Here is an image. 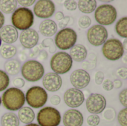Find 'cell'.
<instances>
[{"label": "cell", "mask_w": 127, "mask_h": 126, "mask_svg": "<svg viewBox=\"0 0 127 126\" xmlns=\"http://www.w3.org/2000/svg\"><path fill=\"white\" fill-rule=\"evenodd\" d=\"M103 88L105 91H109L111 90H112L114 88V86H113V82H112L111 80L109 79H106L105 80L103 83Z\"/></svg>", "instance_id": "obj_37"}, {"label": "cell", "mask_w": 127, "mask_h": 126, "mask_svg": "<svg viewBox=\"0 0 127 126\" xmlns=\"http://www.w3.org/2000/svg\"><path fill=\"white\" fill-rule=\"evenodd\" d=\"M47 56H48V55H47V53H46L45 51H42V52L39 53V58L40 59H42V60L45 59L47 58Z\"/></svg>", "instance_id": "obj_45"}, {"label": "cell", "mask_w": 127, "mask_h": 126, "mask_svg": "<svg viewBox=\"0 0 127 126\" xmlns=\"http://www.w3.org/2000/svg\"><path fill=\"white\" fill-rule=\"evenodd\" d=\"M64 18V14L63 12L61 11H58L56 13V15H55V19L58 21H61Z\"/></svg>", "instance_id": "obj_42"}, {"label": "cell", "mask_w": 127, "mask_h": 126, "mask_svg": "<svg viewBox=\"0 0 127 126\" xmlns=\"http://www.w3.org/2000/svg\"><path fill=\"white\" fill-rule=\"evenodd\" d=\"M39 126L38 124H36V123H30V124H28L27 126Z\"/></svg>", "instance_id": "obj_48"}, {"label": "cell", "mask_w": 127, "mask_h": 126, "mask_svg": "<svg viewBox=\"0 0 127 126\" xmlns=\"http://www.w3.org/2000/svg\"><path fill=\"white\" fill-rule=\"evenodd\" d=\"M124 56V57H123V61H124V63H127V53H125L124 55H123Z\"/></svg>", "instance_id": "obj_47"}, {"label": "cell", "mask_w": 127, "mask_h": 126, "mask_svg": "<svg viewBox=\"0 0 127 126\" xmlns=\"http://www.w3.org/2000/svg\"><path fill=\"white\" fill-rule=\"evenodd\" d=\"M60 121V112L52 107L42 108L37 114V122L39 126H58Z\"/></svg>", "instance_id": "obj_8"}, {"label": "cell", "mask_w": 127, "mask_h": 126, "mask_svg": "<svg viewBox=\"0 0 127 126\" xmlns=\"http://www.w3.org/2000/svg\"><path fill=\"white\" fill-rule=\"evenodd\" d=\"M57 31L56 22L51 19H45L39 25V32L44 36L50 37L54 36Z\"/></svg>", "instance_id": "obj_19"}, {"label": "cell", "mask_w": 127, "mask_h": 126, "mask_svg": "<svg viewBox=\"0 0 127 126\" xmlns=\"http://www.w3.org/2000/svg\"><path fill=\"white\" fill-rule=\"evenodd\" d=\"M1 97H0V105H1Z\"/></svg>", "instance_id": "obj_49"}, {"label": "cell", "mask_w": 127, "mask_h": 126, "mask_svg": "<svg viewBox=\"0 0 127 126\" xmlns=\"http://www.w3.org/2000/svg\"><path fill=\"white\" fill-rule=\"evenodd\" d=\"M71 59L75 62H83L87 56V50L86 47L81 44L74 45L70 50V54Z\"/></svg>", "instance_id": "obj_20"}, {"label": "cell", "mask_w": 127, "mask_h": 126, "mask_svg": "<svg viewBox=\"0 0 127 126\" xmlns=\"http://www.w3.org/2000/svg\"><path fill=\"white\" fill-rule=\"evenodd\" d=\"M71 85L78 90L85 88L90 82V76L87 71L83 69H77L73 71L70 76Z\"/></svg>", "instance_id": "obj_14"}, {"label": "cell", "mask_w": 127, "mask_h": 126, "mask_svg": "<svg viewBox=\"0 0 127 126\" xmlns=\"http://www.w3.org/2000/svg\"><path fill=\"white\" fill-rule=\"evenodd\" d=\"M108 38V31L103 26L95 25L90 27L87 32V39L94 46H100L105 43Z\"/></svg>", "instance_id": "obj_10"}, {"label": "cell", "mask_w": 127, "mask_h": 126, "mask_svg": "<svg viewBox=\"0 0 127 126\" xmlns=\"http://www.w3.org/2000/svg\"><path fill=\"white\" fill-rule=\"evenodd\" d=\"M122 45H123V48H124V50H127V39H125L124 41V43H122Z\"/></svg>", "instance_id": "obj_46"}, {"label": "cell", "mask_w": 127, "mask_h": 126, "mask_svg": "<svg viewBox=\"0 0 127 126\" xmlns=\"http://www.w3.org/2000/svg\"><path fill=\"white\" fill-rule=\"evenodd\" d=\"M63 121L65 126H82L83 117L80 111L70 109L64 114Z\"/></svg>", "instance_id": "obj_17"}, {"label": "cell", "mask_w": 127, "mask_h": 126, "mask_svg": "<svg viewBox=\"0 0 127 126\" xmlns=\"http://www.w3.org/2000/svg\"><path fill=\"white\" fill-rule=\"evenodd\" d=\"M106 106V98L100 94H91L86 100V108L92 114L102 113Z\"/></svg>", "instance_id": "obj_11"}, {"label": "cell", "mask_w": 127, "mask_h": 126, "mask_svg": "<svg viewBox=\"0 0 127 126\" xmlns=\"http://www.w3.org/2000/svg\"><path fill=\"white\" fill-rule=\"evenodd\" d=\"M23 78L28 82H37L44 76L43 65L36 60H29L25 62L21 69Z\"/></svg>", "instance_id": "obj_3"}, {"label": "cell", "mask_w": 127, "mask_h": 126, "mask_svg": "<svg viewBox=\"0 0 127 126\" xmlns=\"http://www.w3.org/2000/svg\"><path fill=\"white\" fill-rule=\"evenodd\" d=\"M1 126H19V120L14 113L8 112L1 117Z\"/></svg>", "instance_id": "obj_23"}, {"label": "cell", "mask_w": 127, "mask_h": 126, "mask_svg": "<svg viewBox=\"0 0 127 126\" xmlns=\"http://www.w3.org/2000/svg\"><path fill=\"white\" fill-rule=\"evenodd\" d=\"M63 84L60 76L54 72L48 73L44 76L42 79V85L44 88L51 92L57 91L60 89Z\"/></svg>", "instance_id": "obj_15"}, {"label": "cell", "mask_w": 127, "mask_h": 126, "mask_svg": "<svg viewBox=\"0 0 127 126\" xmlns=\"http://www.w3.org/2000/svg\"><path fill=\"white\" fill-rule=\"evenodd\" d=\"M77 6L83 13H91L97 8V1L95 0H80L77 2Z\"/></svg>", "instance_id": "obj_22"}, {"label": "cell", "mask_w": 127, "mask_h": 126, "mask_svg": "<svg viewBox=\"0 0 127 126\" xmlns=\"http://www.w3.org/2000/svg\"><path fill=\"white\" fill-rule=\"evenodd\" d=\"M18 119L24 124H30L35 119V113L29 107H22L18 112Z\"/></svg>", "instance_id": "obj_21"}, {"label": "cell", "mask_w": 127, "mask_h": 126, "mask_svg": "<svg viewBox=\"0 0 127 126\" xmlns=\"http://www.w3.org/2000/svg\"><path fill=\"white\" fill-rule=\"evenodd\" d=\"M1 39H0V46H1Z\"/></svg>", "instance_id": "obj_50"}, {"label": "cell", "mask_w": 127, "mask_h": 126, "mask_svg": "<svg viewBox=\"0 0 127 126\" xmlns=\"http://www.w3.org/2000/svg\"><path fill=\"white\" fill-rule=\"evenodd\" d=\"M39 38V34L35 30L28 29L23 30L20 33L19 41L23 47L26 48H32L38 44Z\"/></svg>", "instance_id": "obj_16"}, {"label": "cell", "mask_w": 127, "mask_h": 126, "mask_svg": "<svg viewBox=\"0 0 127 126\" xmlns=\"http://www.w3.org/2000/svg\"><path fill=\"white\" fill-rule=\"evenodd\" d=\"M42 45L44 48H48V50L51 53H53L56 51V46L54 44V42L52 39H45L42 41Z\"/></svg>", "instance_id": "obj_29"}, {"label": "cell", "mask_w": 127, "mask_h": 126, "mask_svg": "<svg viewBox=\"0 0 127 126\" xmlns=\"http://www.w3.org/2000/svg\"><path fill=\"white\" fill-rule=\"evenodd\" d=\"M118 120L119 124L121 126H127V108H125L122 109L118 115Z\"/></svg>", "instance_id": "obj_30"}, {"label": "cell", "mask_w": 127, "mask_h": 126, "mask_svg": "<svg viewBox=\"0 0 127 126\" xmlns=\"http://www.w3.org/2000/svg\"><path fill=\"white\" fill-rule=\"evenodd\" d=\"M16 48L12 45H3L0 49V55L2 58L6 59H10L11 58L14 57L16 54Z\"/></svg>", "instance_id": "obj_25"}, {"label": "cell", "mask_w": 127, "mask_h": 126, "mask_svg": "<svg viewBox=\"0 0 127 126\" xmlns=\"http://www.w3.org/2000/svg\"><path fill=\"white\" fill-rule=\"evenodd\" d=\"M113 86L115 88H120L122 86V82L119 79H116L114 82H113Z\"/></svg>", "instance_id": "obj_43"}, {"label": "cell", "mask_w": 127, "mask_h": 126, "mask_svg": "<svg viewBox=\"0 0 127 126\" xmlns=\"http://www.w3.org/2000/svg\"><path fill=\"white\" fill-rule=\"evenodd\" d=\"M91 23H92V20L88 16H80L79 19V21H78L79 26L83 29H86V28L89 27V26L91 25Z\"/></svg>", "instance_id": "obj_31"}, {"label": "cell", "mask_w": 127, "mask_h": 126, "mask_svg": "<svg viewBox=\"0 0 127 126\" xmlns=\"http://www.w3.org/2000/svg\"><path fill=\"white\" fill-rule=\"evenodd\" d=\"M95 82L97 85H101L103 82L104 79V74L102 71H98L96 73L95 76Z\"/></svg>", "instance_id": "obj_36"}, {"label": "cell", "mask_w": 127, "mask_h": 126, "mask_svg": "<svg viewBox=\"0 0 127 126\" xmlns=\"http://www.w3.org/2000/svg\"><path fill=\"white\" fill-rule=\"evenodd\" d=\"M64 6L65 9L68 10H75L77 7V3L76 1L73 0H68L64 2Z\"/></svg>", "instance_id": "obj_33"}, {"label": "cell", "mask_w": 127, "mask_h": 126, "mask_svg": "<svg viewBox=\"0 0 127 126\" xmlns=\"http://www.w3.org/2000/svg\"><path fill=\"white\" fill-rule=\"evenodd\" d=\"M16 2L18 4H19L20 5L22 6V7H29V6H31L33 4L35 3V1L34 0H18L16 1Z\"/></svg>", "instance_id": "obj_39"}, {"label": "cell", "mask_w": 127, "mask_h": 126, "mask_svg": "<svg viewBox=\"0 0 127 126\" xmlns=\"http://www.w3.org/2000/svg\"><path fill=\"white\" fill-rule=\"evenodd\" d=\"M103 56L109 60L116 61L124 54L122 42L118 39H109L105 42L102 48Z\"/></svg>", "instance_id": "obj_6"}, {"label": "cell", "mask_w": 127, "mask_h": 126, "mask_svg": "<svg viewBox=\"0 0 127 126\" xmlns=\"http://www.w3.org/2000/svg\"><path fill=\"white\" fill-rule=\"evenodd\" d=\"M73 64V60L68 53L65 52L56 53L51 59L50 65L54 73L57 74H64L68 72Z\"/></svg>", "instance_id": "obj_4"}, {"label": "cell", "mask_w": 127, "mask_h": 126, "mask_svg": "<svg viewBox=\"0 0 127 126\" xmlns=\"http://www.w3.org/2000/svg\"><path fill=\"white\" fill-rule=\"evenodd\" d=\"M13 84L15 87H16V88H23L24 85H25V81L22 78H16L13 82Z\"/></svg>", "instance_id": "obj_38"}, {"label": "cell", "mask_w": 127, "mask_h": 126, "mask_svg": "<svg viewBox=\"0 0 127 126\" xmlns=\"http://www.w3.org/2000/svg\"><path fill=\"white\" fill-rule=\"evenodd\" d=\"M34 16L33 12L27 7H19L15 10L11 16L13 26L17 30H25L33 25Z\"/></svg>", "instance_id": "obj_2"}, {"label": "cell", "mask_w": 127, "mask_h": 126, "mask_svg": "<svg viewBox=\"0 0 127 126\" xmlns=\"http://www.w3.org/2000/svg\"><path fill=\"white\" fill-rule=\"evenodd\" d=\"M4 69L7 75H16L20 71V62L16 59H10L4 63Z\"/></svg>", "instance_id": "obj_24"}, {"label": "cell", "mask_w": 127, "mask_h": 126, "mask_svg": "<svg viewBox=\"0 0 127 126\" xmlns=\"http://www.w3.org/2000/svg\"><path fill=\"white\" fill-rule=\"evenodd\" d=\"M116 74H117V75H118L119 77H121V79H126L127 78V68L126 67L119 68L117 70Z\"/></svg>", "instance_id": "obj_35"}, {"label": "cell", "mask_w": 127, "mask_h": 126, "mask_svg": "<svg viewBox=\"0 0 127 126\" xmlns=\"http://www.w3.org/2000/svg\"><path fill=\"white\" fill-rule=\"evenodd\" d=\"M95 18L100 25H109L116 20L117 10L111 4H103L96 8Z\"/></svg>", "instance_id": "obj_9"}, {"label": "cell", "mask_w": 127, "mask_h": 126, "mask_svg": "<svg viewBox=\"0 0 127 126\" xmlns=\"http://www.w3.org/2000/svg\"><path fill=\"white\" fill-rule=\"evenodd\" d=\"M0 39L7 45H10L18 39V31L13 25H5L0 30Z\"/></svg>", "instance_id": "obj_18"}, {"label": "cell", "mask_w": 127, "mask_h": 126, "mask_svg": "<svg viewBox=\"0 0 127 126\" xmlns=\"http://www.w3.org/2000/svg\"><path fill=\"white\" fill-rule=\"evenodd\" d=\"M16 7H17V2L16 0L0 1V10L4 13L9 14L13 13L16 9Z\"/></svg>", "instance_id": "obj_26"}, {"label": "cell", "mask_w": 127, "mask_h": 126, "mask_svg": "<svg viewBox=\"0 0 127 126\" xmlns=\"http://www.w3.org/2000/svg\"><path fill=\"white\" fill-rule=\"evenodd\" d=\"M77 39V35L73 29L64 28L57 33L54 39V44L60 50H68L75 45Z\"/></svg>", "instance_id": "obj_7"}, {"label": "cell", "mask_w": 127, "mask_h": 126, "mask_svg": "<svg viewBox=\"0 0 127 126\" xmlns=\"http://www.w3.org/2000/svg\"><path fill=\"white\" fill-rule=\"evenodd\" d=\"M33 11L35 15L41 19H48L53 16L55 11V6L53 1L50 0H39L34 7Z\"/></svg>", "instance_id": "obj_12"}, {"label": "cell", "mask_w": 127, "mask_h": 126, "mask_svg": "<svg viewBox=\"0 0 127 126\" xmlns=\"http://www.w3.org/2000/svg\"><path fill=\"white\" fill-rule=\"evenodd\" d=\"M70 17L69 16H64V18L59 23V27L62 29H64V27H65L67 26V25L68 24V21H69Z\"/></svg>", "instance_id": "obj_40"}, {"label": "cell", "mask_w": 127, "mask_h": 126, "mask_svg": "<svg viewBox=\"0 0 127 126\" xmlns=\"http://www.w3.org/2000/svg\"><path fill=\"white\" fill-rule=\"evenodd\" d=\"M10 84L8 75L2 70H0V92L5 90Z\"/></svg>", "instance_id": "obj_28"}, {"label": "cell", "mask_w": 127, "mask_h": 126, "mask_svg": "<svg viewBox=\"0 0 127 126\" xmlns=\"http://www.w3.org/2000/svg\"><path fill=\"white\" fill-rule=\"evenodd\" d=\"M51 103L54 105H58L60 103V97L58 95H54L51 97Z\"/></svg>", "instance_id": "obj_41"}, {"label": "cell", "mask_w": 127, "mask_h": 126, "mask_svg": "<svg viewBox=\"0 0 127 126\" xmlns=\"http://www.w3.org/2000/svg\"><path fill=\"white\" fill-rule=\"evenodd\" d=\"M100 117L97 114H92L87 118V123L90 126H97L100 123Z\"/></svg>", "instance_id": "obj_32"}, {"label": "cell", "mask_w": 127, "mask_h": 126, "mask_svg": "<svg viewBox=\"0 0 127 126\" xmlns=\"http://www.w3.org/2000/svg\"><path fill=\"white\" fill-rule=\"evenodd\" d=\"M4 24V14L0 11V30L2 28Z\"/></svg>", "instance_id": "obj_44"}, {"label": "cell", "mask_w": 127, "mask_h": 126, "mask_svg": "<svg viewBox=\"0 0 127 126\" xmlns=\"http://www.w3.org/2000/svg\"><path fill=\"white\" fill-rule=\"evenodd\" d=\"M116 33L121 37L127 39V18L123 17L120 19L115 25Z\"/></svg>", "instance_id": "obj_27"}, {"label": "cell", "mask_w": 127, "mask_h": 126, "mask_svg": "<svg viewBox=\"0 0 127 126\" xmlns=\"http://www.w3.org/2000/svg\"><path fill=\"white\" fill-rule=\"evenodd\" d=\"M25 102L22 91L16 88H8L2 95V102L4 108L9 111H16L22 108Z\"/></svg>", "instance_id": "obj_1"}, {"label": "cell", "mask_w": 127, "mask_h": 126, "mask_svg": "<svg viewBox=\"0 0 127 126\" xmlns=\"http://www.w3.org/2000/svg\"><path fill=\"white\" fill-rule=\"evenodd\" d=\"M119 100L125 108L127 106V89H124L119 94Z\"/></svg>", "instance_id": "obj_34"}, {"label": "cell", "mask_w": 127, "mask_h": 126, "mask_svg": "<svg viewBox=\"0 0 127 126\" xmlns=\"http://www.w3.org/2000/svg\"><path fill=\"white\" fill-rule=\"evenodd\" d=\"M83 93L76 88H70L64 94L65 103L70 108H75L80 107L84 102Z\"/></svg>", "instance_id": "obj_13"}, {"label": "cell", "mask_w": 127, "mask_h": 126, "mask_svg": "<svg viewBox=\"0 0 127 126\" xmlns=\"http://www.w3.org/2000/svg\"><path fill=\"white\" fill-rule=\"evenodd\" d=\"M25 97L27 103L33 108H42L48 100L46 91L39 86H33L29 88Z\"/></svg>", "instance_id": "obj_5"}]
</instances>
